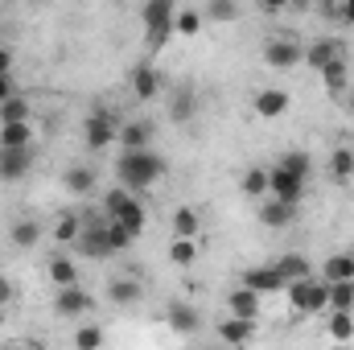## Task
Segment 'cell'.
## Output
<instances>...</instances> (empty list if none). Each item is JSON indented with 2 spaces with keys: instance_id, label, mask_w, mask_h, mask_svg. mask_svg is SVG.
I'll use <instances>...</instances> for the list:
<instances>
[{
  "instance_id": "obj_8",
  "label": "cell",
  "mask_w": 354,
  "mask_h": 350,
  "mask_svg": "<svg viewBox=\"0 0 354 350\" xmlns=\"http://www.w3.org/2000/svg\"><path fill=\"white\" fill-rule=\"evenodd\" d=\"M54 313L58 317H83V313H91V293L83 284H58Z\"/></svg>"
},
{
  "instance_id": "obj_24",
  "label": "cell",
  "mask_w": 354,
  "mask_h": 350,
  "mask_svg": "<svg viewBox=\"0 0 354 350\" xmlns=\"http://www.w3.org/2000/svg\"><path fill=\"white\" fill-rule=\"evenodd\" d=\"M140 293H145V288H140L132 276H120V280H111V284H107V301H111V305H120V309L136 305V301H140Z\"/></svg>"
},
{
  "instance_id": "obj_45",
  "label": "cell",
  "mask_w": 354,
  "mask_h": 350,
  "mask_svg": "<svg viewBox=\"0 0 354 350\" xmlns=\"http://www.w3.org/2000/svg\"><path fill=\"white\" fill-rule=\"evenodd\" d=\"M0 75H12V50L0 46Z\"/></svg>"
},
{
  "instance_id": "obj_14",
  "label": "cell",
  "mask_w": 354,
  "mask_h": 350,
  "mask_svg": "<svg viewBox=\"0 0 354 350\" xmlns=\"http://www.w3.org/2000/svg\"><path fill=\"white\" fill-rule=\"evenodd\" d=\"M227 309L235 313V317H260V309H264V301H260V293L256 288H248V284H239V288H231L227 293Z\"/></svg>"
},
{
  "instance_id": "obj_31",
  "label": "cell",
  "mask_w": 354,
  "mask_h": 350,
  "mask_svg": "<svg viewBox=\"0 0 354 350\" xmlns=\"http://www.w3.org/2000/svg\"><path fill=\"white\" fill-rule=\"evenodd\" d=\"M330 309L334 313H354V280H334L330 284Z\"/></svg>"
},
{
  "instance_id": "obj_43",
  "label": "cell",
  "mask_w": 354,
  "mask_h": 350,
  "mask_svg": "<svg viewBox=\"0 0 354 350\" xmlns=\"http://www.w3.org/2000/svg\"><path fill=\"white\" fill-rule=\"evenodd\" d=\"M338 21L354 25V0H338Z\"/></svg>"
},
{
  "instance_id": "obj_30",
  "label": "cell",
  "mask_w": 354,
  "mask_h": 350,
  "mask_svg": "<svg viewBox=\"0 0 354 350\" xmlns=\"http://www.w3.org/2000/svg\"><path fill=\"white\" fill-rule=\"evenodd\" d=\"M202 17H206L210 25H231V21L239 17V4H235V0H206Z\"/></svg>"
},
{
  "instance_id": "obj_13",
  "label": "cell",
  "mask_w": 354,
  "mask_h": 350,
  "mask_svg": "<svg viewBox=\"0 0 354 350\" xmlns=\"http://www.w3.org/2000/svg\"><path fill=\"white\" fill-rule=\"evenodd\" d=\"M252 111H256L260 120H280V116L288 111V91H284V87H264V91H256V99H252Z\"/></svg>"
},
{
  "instance_id": "obj_35",
  "label": "cell",
  "mask_w": 354,
  "mask_h": 350,
  "mask_svg": "<svg viewBox=\"0 0 354 350\" xmlns=\"http://www.w3.org/2000/svg\"><path fill=\"white\" fill-rule=\"evenodd\" d=\"M198 227H202V219H198L194 206H177L174 210V235H198Z\"/></svg>"
},
{
  "instance_id": "obj_11",
  "label": "cell",
  "mask_w": 354,
  "mask_h": 350,
  "mask_svg": "<svg viewBox=\"0 0 354 350\" xmlns=\"http://www.w3.org/2000/svg\"><path fill=\"white\" fill-rule=\"evenodd\" d=\"M157 124L153 120H124L120 124V149H153Z\"/></svg>"
},
{
  "instance_id": "obj_9",
  "label": "cell",
  "mask_w": 354,
  "mask_h": 350,
  "mask_svg": "<svg viewBox=\"0 0 354 350\" xmlns=\"http://www.w3.org/2000/svg\"><path fill=\"white\" fill-rule=\"evenodd\" d=\"M165 322H169V330H174V334H181V338H194V334L202 330V313H198L189 301H169Z\"/></svg>"
},
{
  "instance_id": "obj_33",
  "label": "cell",
  "mask_w": 354,
  "mask_h": 350,
  "mask_svg": "<svg viewBox=\"0 0 354 350\" xmlns=\"http://www.w3.org/2000/svg\"><path fill=\"white\" fill-rule=\"evenodd\" d=\"M50 280L54 284H79V264L66 260V256H54L50 260Z\"/></svg>"
},
{
  "instance_id": "obj_23",
  "label": "cell",
  "mask_w": 354,
  "mask_h": 350,
  "mask_svg": "<svg viewBox=\"0 0 354 350\" xmlns=\"http://www.w3.org/2000/svg\"><path fill=\"white\" fill-rule=\"evenodd\" d=\"M272 268L284 276V284H288V280H305V276H313V264L305 260L301 252H284L280 260H272Z\"/></svg>"
},
{
  "instance_id": "obj_1",
  "label": "cell",
  "mask_w": 354,
  "mask_h": 350,
  "mask_svg": "<svg viewBox=\"0 0 354 350\" xmlns=\"http://www.w3.org/2000/svg\"><path fill=\"white\" fill-rule=\"evenodd\" d=\"M165 174H169V161L153 149H120V157H115V181L128 185L132 194L157 185Z\"/></svg>"
},
{
  "instance_id": "obj_20",
  "label": "cell",
  "mask_w": 354,
  "mask_h": 350,
  "mask_svg": "<svg viewBox=\"0 0 354 350\" xmlns=\"http://www.w3.org/2000/svg\"><path fill=\"white\" fill-rule=\"evenodd\" d=\"M292 214H297V206H292V202H280V198H272V194H268V202L260 206V223L272 227V231H284V227L292 223Z\"/></svg>"
},
{
  "instance_id": "obj_40",
  "label": "cell",
  "mask_w": 354,
  "mask_h": 350,
  "mask_svg": "<svg viewBox=\"0 0 354 350\" xmlns=\"http://www.w3.org/2000/svg\"><path fill=\"white\" fill-rule=\"evenodd\" d=\"M75 347L79 350H99L103 347V330H99V326H79V330H75Z\"/></svg>"
},
{
  "instance_id": "obj_21",
  "label": "cell",
  "mask_w": 354,
  "mask_h": 350,
  "mask_svg": "<svg viewBox=\"0 0 354 350\" xmlns=\"http://www.w3.org/2000/svg\"><path fill=\"white\" fill-rule=\"evenodd\" d=\"M132 95H136V99H157V95H161V75H157V66L140 62V66L132 71Z\"/></svg>"
},
{
  "instance_id": "obj_39",
  "label": "cell",
  "mask_w": 354,
  "mask_h": 350,
  "mask_svg": "<svg viewBox=\"0 0 354 350\" xmlns=\"http://www.w3.org/2000/svg\"><path fill=\"white\" fill-rule=\"evenodd\" d=\"M280 165H288L292 174H301V177H309V174H313V157H309L305 149H288V153L280 157Z\"/></svg>"
},
{
  "instance_id": "obj_4",
  "label": "cell",
  "mask_w": 354,
  "mask_h": 350,
  "mask_svg": "<svg viewBox=\"0 0 354 350\" xmlns=\"http://www.w3.org/2000/svg\"><path fill=\"white\" fill-rule=\"evenodd\" d=\"M120 116L111 107H95L87 120H83V136H87V149L91 153H103L111 145H120Z\"/></svg>"
},
{
  "instance_id": "obj_12",
  "label": "cell",
  "mask_w": 354,
  "mask_h": 350,
  "mask_svg": "<svg viewBox=\"0 0 354 350\" xmlns=\"http://www.w3.org/2000/svg\"><path fill=\"white\" fill-rule=\"evenodd\" d=\"M317 75H322V83H326V95H330V99H342V95L351 91V66H346V54L330 58Z\"/></svg>"
},
{
  "instance_id": "obj_46",
  "label": "cell",
  "mask_w": 354,
  "mask_h": 350,
  "mask_svg": "<svg viewBox=\"0 0 354 350\" xmlns=\"http://www.w3.org/2000/svg\"><path fill=\"white\" fill-rule=\"evenodd\" d=\"M256 4H260V8H268V12H276V8H284L288 0H256Z\"/></svg>"
},
{
  "instance_id": "obj_42",
  "label": "cell",
  "mask_w": 354,
  "mask_h": 350,
  "mask_svg": "<svg viewBox=\"0 0 354 350\" xmlns=\"http://www.w3.org/2000/svg\"><path fill=\"white\" fill-rule=\"evenodd\" d=\"M12 297H17V288H12V280H8V276H0V309H4V305H8Z\"/></svg>"
},
{
  "instance_id": "obj_26",
  "label": "cell",
  "mask_w": 354,
  "mask_h": 350,
  "mask_svg": "<svg viewBox=\"0 0 354 350\" xmlns=\"http://www.w3.org/2000/svg\"><path fill=\"white\" fill-rule=\"evenodd\" d=\"M62 185H66L71 194H79V198H87L91 190L99 185V177H95V169H91V165H71V169L62 174Z\"/></svg>"
},
{
  "instance_id": "obj_16",
  "label": "cell",
  "mask_w": 354,
  "mask_h": 350,
  "mask_svg": "<svg viewBox=\"0 0 354 350\" xmlns=\"http://www.w3.org/2000/svg\"><path fill=\"white\" fill-rule=\"evenodd\" d=\"M198 116V91L189 87V83H181V87L169 95V120L174 124H189Z\"/></svg>"
},
{
  "instance_id": "obj_6",
  "label": "cell",
  "mask_w": 354,
  "mask_h": 350,
  "mask_svg": "<svg viewBox=\"0 0 354 350\" xmlns=\"http://www.w3.org/2000/svg\"><path fill=\"white\" fill-rule=\"evenodd\" d=\"M305 190H309V177L292 174L288 165H280V161H276V165L268 169V194H272V198H280V202H292V206H297V202L305 198Z\"/></svg>"
},
{
  "instance_id": "obj_36",
  "label": "cell",
  "mask_w": 354,
  "mask_h": 350,
  "mask_svg": "<svg viewBox=\"0 0 354 350\" xmlns=\"http://www.w3.org/2000/svg\"><path fill=\"white\" fill-rule=\"evenodd\" d=\"M239 190H243L248 198H264L268 194V169H248V174L239 177Z\"/></svg>"
},
{
  "instance_id": "obj_3",
  "label": "cell",
  "mask_w": 354,
  "mask_h": 350,
  "mask_svg": "<svg viewBox=\"0 0 354 350\" xmlns=\"http://www.w3.org/2000/svg\"><path fill=\"white\" fill-rule=\"evenodd\" d=\"M174 17H177V0H145L140 8V21H145V37H149V50H161L174 33Z\"/></svg>"
},
{
  "instance_id": "obj_27",
  "label": "cell",
  "mask_w": 354,
  "mask_h": 350,
  "mask_svg": "<svg viewBox=\"0 0 354 350\" xmlns=\"http://www.w3.org/2000/svg\"><path fill=\"white\" fill-rule=\"evenodd\" d=\"M322 280H354V252H334L330 260L322 264Z\"/></svg>"
},
{
  "instance_id": "obj_37",
  "label": "cell",
  "mask_w": 354,
  "mask_h": 350,
  "mask_svg": "<svg viewBox=\"0 0 354 350\" xmlns=\"http://www.w3.org/2000/svg\"><path fill=\"white\" fill-rule=\"evenodd\" d=\"M330 174L338 177V181L354 177V149H334L330 153Z\"/></svg>"
},
{
  "instance_id": "obj_2",
  "label": "cell",
  "mask_w": 354,
  "mask_h": 350,
  "mask_svg": "<svg viewBox=\"0 0 354 350\" xmlns=\"http://www.w3.org/2000/svg\"><path fill=\"white\" fill-rule=\"evenodd\" d=\"M284 297H288V309L301 313V317H313V313H326L330 309V280H288L284 284Z\"/></svg>"
},
{
  "instance_id": "obj_22",
  "label": "cell",
  "mask_w": 354,
  "mask_h": 350,
  "mask_svg": "<svg viewBox=\"0 0 354 350\" xmlns=\"http://www.w3.org/2000/svg\"><path fill=\"white\" fill-rule=\"evenodd\" d=\"M338 54H346V50H342V42H338V37H322V42L305 46V58H301V62H309L313 71H322V66H326L330 58H338Z\"/></svg>"
},
{
  "instance_id": "obj_32",
  "label": "cell",
  "mask_w": 354,
  "mask_h": 350,
  "mask_svg": "<svg viewBox=\"0 0 354 350\" xmlns=\"http://www.w3.org/2000/svg\"><path fill=\"white\" fill-rule=\"evenodd\" d=\"M202 25H206V17H202L198 8H177L174 33H181V37H198V33H202Z\"/></svg>"
},
{
  "instance_id": "obj_34",
  "label": "cell",
  "mask_w": 354,
  "mask_h": 350,
  "mask_svg": "<svg viewBox=\"0 0 354 350\" xmlns=\"http://www.w3.org/2000/svg\"><path fill=\"white\" fill-rule=\"evenodd\" d=\"M29 116H33V107H29L25 95H8V99L0 103V124H8V120H29Z\"/></svg>"
},
{
  "instance_id": "obj_7",
  "label": "cell",
  "mask_w": 354,
  "mask_h": 350,
  "mask_svg": "<svg viewBox=\"0 0 354 350\" xmlns=\"http://www.w3.org/2000/svg\"><path fill=\"white\" fill-rule=\"evenodd\" d=\"M301 58H305V46H297L292 37H272L264 46V62L272 71H292L301 66Z\"/></svg>"
},
{
  "instance_id": "obj_18",
  "label": "cell",
  "mask_w": 354,
  "mask_h": 350,
  "mask_svg": "<svg viewBox=\"0 0 354 350\" xmlns=\"http://www.w3.org/2000/svg\"><path fill=\"white\" fill-rule=\"evenodd\" d=\"M111 219H115V223H124L136 239H140V235H145V227H149V210H145V202H140L136 194H132V198H128V202L111 214Z\"/></svg>"
},
{
  "instance_id": "obj_25",
  "label": "cell",
  "mask_w": 354,
  "mask_h": 350,
  "mask_svg": "<svg viewBox=\"0 0 354 350\" xmlns=\"http://www.w3.org/2000/svg\"><path fill=\"white\" fill-rule=\"evenodd\" d=\"M0 145H8V149H33V128H29V120H8V124H0Z\"/></svg>"
},
{
  "instance_id": "obj_28",
  "label": "cell",
  "mask_w": 354,
  "mask_h": 350,
  "mask_svg": "<svg viewBox=\"0 0 354 350\" xmlns=\"http://www.w3.org/2000/svg\"><path fill=\"white\" fill-rule=\"evenodd\" d=\"M169 260L177 268H189V264L198 260V239L194 235H174V243H169Z\"/></svg>"
},
{
  "instance_id": "obj_29",
  "label": "cell",
  "mask_w": 354,
  "mask_h": 350,
  "mask_svg": "<svg viewBox=\"0 0 354 350\" xmlns=\"http://www.w3.org/2000/svg\"><path fill=\"white\" fill-rule=\"evenodd\" d=\"M79 231H83V219L79 214H58V223H54V239L62 243V248H75V239H79Z\"/></svg>"
},
{
  "instance_id": "obj_17",
  "label": "cell",
  "mask_w": 354,
  "mask_h": 350,
  "mask_svg": "<svg viewBox=\"0 0 354 350\" xmlns=\"http://www.w3.org/2000/svg\"><path fill=\"white\" fill-rule=\"evenodd\" d=\"M239 284H248V288H256L260 297H264V293H284V276H280V272H276L272 264H264V268H248Z\"/></svg>"
},
{
  "instance_id": "obj_5",
  "label": "cell",
  "mask_w": 354,
  "mask_h": 350,
  "mask_svg": "<svg viewBox=\"0 0 354 350\" xmlns=\"http://www.w3.org/2000/svg\"><path fill=\"white\" fill-rule=\"evenodd\" d=\"M75 252H79L83 260H107V256H120L115 243H111V235H107V223H99V219H87V223H83V231H79V239H75Z\"/></svg>"
},
{
  "instance_id": "obj_38",
  "label": "cell",
  "mask_w": 354,
  "mask_h": 350,
  "mask_svg": "<svg viewBox=\"0 0 354 350\" xmlns=\"http://www.w3.org/2000/svg\"><path fill=\"white\" fill-rule=\"evenodd\" d=\"M330 338L334 342H354V313H334L330 317Z\"/></svg>"
},
{
  "instance_id": "obj_41",
  "label": "cell",
  "mask_w": 354,
  "mask_h": 350,
  "mask_svg": "<svg viewBox=\"0 0 354 350\" xmlns=\"http://www.w3.org/2000/svg\"><path fill=\"white\" fill-rule=\"evenodd\" d=\"M128 198H132V190H128V185H111V190L103 194V214L111 219V214H115V210H120Z\"/></svg>"
},
{
  "instance_id": "obj_15",
  "label": "cell",
  "mask_w": 354,
  "mask_h": 350,
  "mask_svg": "<svg viewBox=\"0 0 354 350\" xmlns=\"http://www.w3.org/2000/svg\"><path fill=\"white\" fill-rule=\"evenodd\" d=\"M8 243H12L17 252H33V248L41 243V223H37V219H12Z\"/></svg>"
},
{
  "instance_id": "obj_47",
  "label": "cell",
  "mask_w": 354,
  "mask_h": 350,
  "mask_svg": "<svg viewBox=\"0 0 354 350\" xmlns=\"http://www.w3.org/2000/svg\"><path fill=\"white\" fill-rule=\"evenodd\" d=\"M342 99H346V107H351V111H354V95H342Z\"/></svg>"
},
{
  "instance_id": "obj_19",
  "label": "cell",
  "mask_w": 354,
  "mask_h": 350,
  "mask_svg": "<svg viewBox=\"0 0 354 350\" xmlns=\"http://www.w3.org/2000/svg\"><path fill=\"white\" fill-rule=\"evenodd\" d=\"M252 334H256V322L252 317H223L218 322V338L227 342V347H243V342H252Z\"/></svg>"
},
{
  "instance_id": "obj_10",
  "label": "cell",
  "mask_w": 354,
  "mask_h": 350,
  "mask_svg": "<svg viewBox=\"0 0 354 350\" xmlns=\"http://www.w3.org/2000/svg\"><path fill=\"white\" fill-rule=\"evenodd\" d=\"M33 169V149H8L0 145V181H21Z\"/></svg>"
},
{
  "instance_id": "obj_44",
  "label": "cell",
  "mask_w": 354,
  "mask_h": 350,
  "mask_svg": "<svg viewBox=\"0 0 354 350\" xmlns=\"http://www.w3.org/2000/svg\"><path fill=\"white\" fill-rule=\"evenodd\" d=\"M8 95H17V83H12V75H0V103H4Z\"/></svg>"
}]
</instances>
